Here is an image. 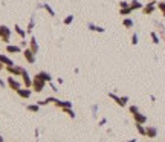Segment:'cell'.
<instances>
[{
	"label": "cell",
	"mask_w": 165,
	"mask_h": 142,
	"mask_svg": "<svg viewBox=\"0 0 165 142\" xmlns=\"http://www.w3.org/2000/svg\"><path fill=\"white\" fill-rule=\"evenodd\" d=\"M53 104H55L57 107H60V109H72V103H70V101H61V99L55 98Z\"/></svg>",
	"instance_id": "cell-9"
},
{
	"label": "cell",
	"mask_w": 165,
	"mask_h": 142,
	"mask_svg": "<svg viewBox=\"0 0 165 142\" xmlns=\"http://www.w3.org/2000/svg\"><path fill=\"white\" fill-rule=\"evenodd\" d=\"M0 142H3V137L2 136H0Z\"/></svg>",
	"instance_id": "cell-40"
},
{
	"label": "cell",
	"mask_w": 165,
	"mask_h": 142,
	"mask_svg": "<svg viewBox=\"0 0 165 142\" xmlns=\"http://www.w3.org/2000/svg\"><path fill=\"white\" fill-rule=\"evenodd\" d=\"M72 21H73V15L70 14V15H67V17H66V19L63 20V23H64L66 26H67V25H70V23H72Z\"/></svg>",
	"instance_id": "cell-29"
},
{
	"label": "cell",
	"mask_w": 165,
	"mask_h": 142,
	"mask_svg": "<svg viewBox=\"0 0 165 142\" xmlns=\"http://www.w3.org/2000/svg\"><path fill=\"white\" fill-rule=\"evenodd\" d=\"M128 112L132 115H136V113H139V109H138V105H130V107H128Z\"/></svg>",
	"instance_id": "cell-28"
},
{
	"label": "cell",
	"mask_w": 165,
	"mask_h": 142,
	"mask_svg": "<svg viewBox=\"0 0 165 142\" xmlns=\"http://www.w3.org/2000/svg\"><path fill=\"white\" fill-rule=\"evenodd\" d=\"M5 69L8 70V73H9L11 77H20L21 72H23V67H20V66H8Z\"/></svg>",
	"instance_id": "cell-4"
},
{
	"label": "cell",
	"mask_w": 165,
	"mask_h": 142,
	"mask_svg": "<svg viewBox=\"0 0 165 142\" xmlns=\"http://www.w3.org/2000/svg\"><path fill=\"white\" fill-rule=\"evenodd\" d=\"M136 130H138V133H139V135L145 136V127H144V125H141V124H136Z\"/></svg>",
	"instance_id": "cell-24"
},
{
	"label": "cell",
	"mask_w": 165,
	"mask_h": 142,
	"mask_svg": "<svg viewBox=\"0 0 165 142\" xmlns=\"http://www.w3.org/2000/svg\"><path fill=\"white\" fill-rule=\"evenodd\" d=\"M61 110H63V112H64L66 115H69V116H70V118H72V119H73L75 116H77V115H75V113H73V110H72V109H61Z\"/></svg>",
	"instance_id": "cell-26"
},
{
	"label": "cell",
	"mask_w": 165,
	"mask_h": 142,
	"mask_svg": "<svg viewBox=\"0 0 165 142\" xmlns=\"http://www.w3.org/2000/svg\"><path fill=\"white\" fill-rule=\"evenodd\" d=\"M156 5H158L156 2H148V3H147V5L144 6V8H142V12H144V14H147V15L153 14V12H154V9H156Z\"/></svg>",
	"instance_id": "cell-8"
},
{
	"label": "cell",
	"mask_w": 165,
	"mask_h": 142,
	"mask_svg": "<svg viewBox=\"0 0 165 142\" xmlns=\"http://www.w3.org/2000/svg\"><path fill=\"white\" fill-rule=\"evenodd\" d=\"M5 86H6V83L3 79H0V87H5Z\"/></svg>",
	"instance_id": "cell-36"
},
{
	"label": "cell",
	"mask_w": 165,
	"mask_h": 142,
	"mask_svg": "<svg viewBox=\"0 0 165 142\" xmlns=\"http://www.w3.org/2000/svg\"><path fill=\"white\" fill-rule=\"evenodd\" d=\"M138 43H139V37H138V34H133L132 35V44H133V46H136Z\"/></svg>",
	"instance_id": "cell-30"
},
{
	"label": "cell",
	"mask_w": 165,
	"mask_h": 142,
	"mask_svg": "<svg viewBox=\"0 0 165 142\" xmlns=\"http://www.w3.org/2000/svg\"><path fill=\"white\" fill-rule=\"evenodd\" d=\"M53 101H55V98H46V99H44V104H51V103H53Z\"/></svg>",
	"instance_id": "cell-32"
},
{
	"label": "cell",
	"mask_w": 165,
	"mask_h": 142,
	"mask_svg": "<svg viewBox=\"0 0 165 142\" xmlns=\"http://www.w3.org/2000/svg\"><path fill=\"white\" fill-rule=\"evenodd\" d=\"M133 119H135L136 124H141V125H144V124L147 122V116H145V115H142L141 112L136 113V115H133Z\"/></svg>",
	"instance_id": "cell-12"
},
{
	"label": "cell",
	"mask_w": 165,
	"mask_h": 142,
	"mask_svg": "<svg viewBox=\"0 0 165 142\" xmlns=\"http://www.w3.org/2000/svg\"><path fill=\"white\" fill-rule=\"evenodd\" d=\"M122 26L124 28H127V29H130V28H133V20L132 19H124V21H122Z\"/></svg>",
	"instance_id": "cell-21"
},
{
	"label": "cell",
	"mask_w": 165,
	"mask_h": 142,
	"mask_svg": "<svg viewBox=\"0 0 165 142\" xmlns=\"http://www.w3.org/2000/svg\"><path fill=\"white\" fill-rule=\"evenodd\" d=\"M132 9H130V6H127V8H121V9H119V14L121 15H128V14H132Z\"/></svg>",
	"instance_id": "cell-22"
},
{
	"label": "cell",
	"mask_w": 165,
	"mask_h": 142,
	"mask_svg": "<svg viewBox=\"0 0 165 142\" xmlns=\"http://www.w3.org/2000/svg\"><path fill=\"white\" fill-rule=\"evenodd\" d=\"M9 38H11V29L6 25H0V40L3 43L9 44Z\"/></svg>",
	"instance_id": "cell-1"
},
{
	"label": "cell",
	"mask_w": 165,
	"mask_h": 142,
	"mask_svg": "<svg viewBox=\"0 0 165 142\" xmlns=\"http://www.w3.org/2000/svg\"><path fill=\"white\" fill-rule=\"evenodd\" d=\"M35 77L40 78V79H43L44 83H52V77H51V75H49L47 72H44V70H43V72H38L37 75H35Z\"/></svg>",
	"instance_id": "cell-14"
},
{
	"label": "cell",
	"mask_w": 165,
	"mask_h": 142,
	"mask_svg": "<svg viewBox=\"0 0 165 142\" xmlns=\"http://www.w3.org/2000/svg\"><path fill=\"white\" fill-rule=\"evenodd\" d=\"M145 136L150 137V139H154V137L158 136V130H156V127H147L145 128Z\"/></svg>",
	"instance_id": "cell-13"
},
{
	"label": "cell",
	"mask_w": 165,
	"mask_h": 142,
	"mask_svg": "<svg viewBox=\"0 0 165 142\" xmlns=\"http://www.w3.org/2000/svg\"><path fill=\"white\" fill-rule=\"evenodd\" d=\"M2 69H3V64H2V63H0V70H2Z\"/></svg>",
	"instance_id": "cell-39"
},
{
	"label": "cell",
	"mask_w": 165,
	"mask_h": 142,
	"mask_svg": "<svg viewBox=\"0 0 165 142\" xmlns=\"http://www.w3.org/2000/svg\"><path fill=\"white\" fill-rule=\"evenodd\" d=\"M49 86H51V89H52V90H53V92H58V87H57V86H55V84H52V83H49Z\"/></svg>",
	"instance_id": "cell-33"
},
{
	"label": "cell",
	"mask_w": 165,
	"mask_h": 142,
	"mask_svg": "<svg viewBox=\"0 0 165 142\" xmlns=\"http://www.w3.org/2000/svg\"><path fill=\"white\" fill-rule=\"evenodd\" d=\"M28 110H29V112H32V113H37L38 110H40V105H37V104H29V105H28Z\"/></svg>",
	"instance_id": "cell-23"
},
{
	"label": "cell",
	"mask_w": 165,
	"mask_h": 142,
	"mask_svg": "<svg viewBox=\"0 0 165 142\" xmlns=\"http://www.w3.org/2000/svg\"><path fill=\"white\" fill-rule=\"evenodd\" d=\"M6 52L8 54H21V47L17 46V44H8Z\"/></svg>",
	"instance_id": "cell-11"
},
{
	"label": "cell",
	"mask_w": 165,
	"mask_h": 142,
	"mask_svg": "<svg viewBox=\"0 0 165 142\" xmlns=\"http://www.w3.org/2000/svg\"><path fill=\"white\" fill-rule=\"evenodd\" d=\"M150 2H156V0H150Z\"/></svg>",
	"instance_id": "cell-41"
},
{
	"label": "cell",
	"mask_w": 165,
	"mask_h": 142,
	"mask_svg": "<svg viewBox=\"0 0 165 142\" xmlns=\"http://www.w3.org/2000/svg\"><path fill=\"white\" fill-rule=\"evenodd\" d=\"M21 54H23L25 60L28 61L29 64H34V63H35V54H34V52L29 49V47H26V49H25L23 52H21Z\"/></svg>",
	"instance_id": "cell-5"
},
{
	"label": "cell",
	"mask_w": 165,
	"mask_h": 142,
	"mask_svg": "<svg viewBox=\"0 0 165 142\" xmlns=\"http://www.w3.org/2000/svg\"><path fill=\"white\" fill-rule=\"evenodd\" d=\"M127 142H136V139H130V141H127Z\"/></svg>",
	"instance_id": "cell-38"
},
{
	"label": "cell",
	"mask_w": 165,
	"mask_h": 142,
	"mask_svg": "<svg viewBox=\"0 0 165 142\" xmlns=\"http://www.w3.org/2000/svg\"><path fill=\"white\" fill-rule=\"evenodd\" d=\"M156 8H159L160 12H162V15L165 17V0H164V2H159L158 5H156Z\"/></svg>",
	"instance_id": "cell-25"
},
{
	"label": "cell",
	"mask_w": 165,
	"mask_h": 142,
	"mask_svg": "<svg viewBox=\"0 0 165 142\" xmlns=\"http://www.w3.org/2000/svg\"><path fill=\"white\" fill-rule=\"evenodd\" d=\"M128 6H130L132 11H135V9H142V8H144V5H142L139 0H132V2L128 3Z\"/></svg>",
	"instance_id": "cell-17"
},
{
	"label": "cell",
	"mask_w": 165,
	"mask_h": 142,
	"mask_svg": "<svg viewBox=\"0 0 165 142\" xmlns=\"http://www.w3.org/2000/svg\"><path fill=\"white\" fill-rule=\"evenodd\" d=\"M31 93H32V90H29V89H26V87H21V89L17 90V95H19L20 98H23V99L31 98Z\"/></svg>",
	"instance_id": "cell-10"
},
{
	"label": "cell",
	"mask_w": 165,
	"mask_h": 142,
	"mask_svg": "<svg viewBox=\"0 0 165 142\" xmlns=\"http://www.w3.org/2000/svg\"><path fill=\"white\" fill-rule=\"evenodd\" d=\"M160 34H162V38L165 40V31H164V29H160Z\"/></svg>",
	"instance_id": "cell-37"
},
{
	"label": "cell",
	"mask_w": 165,
	"mask_h": 142,
	"mask_svg": "<svg viewBox=\"0 0 165 142\" xmlns=\"http://www.w3.org/2000/svg\"><path fill=\"white\" fill-rule=\"evenodd\" d=\"M29 49L34 52V54H37L38 52V43H37V40H35V37H31V40H29Z\"/></svg>",
	"instance_id": "cell-16"
},
{
	"label": "cell",
	"mask_w": 165,
	"mask_h": 142,
	"mask_svg": "<svg viewBox=\"0 0 165 142\" xmlns=\"http://www.w3.org/2000/svg\"><path fill=\"white\" fill-rule=\"evenodd\" d=\"M21 79H23V84H25L26 89L32 87V78L29 77V73H28V70H26V69H23V72H21Z\"/></svg>",
	"instance_id": "cell-6"
},
{
	"label": "cell",
	"mask_w": 165,
	"mask_h": 142,
	"mask_svg": "<svg viewBox=\"0 0 165 142\" xmlns=\"http://www.w3.org/2000/svg\"><path fill=\"white\" fill-rule=\"evenodd\" d=\"M150 37H151V40H153V43H154V44H158V43L160 41V40H159V37H158V34H156L154 31L150 34Z\"/></svg>",
	"instance_id": "cell-27"
},
{
	"label": "cell",
	"mask_w": 165,
	"mask_h": 142,
	"mask_svg": "<svg viewBox=\"0 0 165 142\" xmlns=\"http://www.w3.org/2000/svg\"><path fill=\"white\" fill-rule=\"evenodd\" d=\"M89 26V29H90V31H93V32H104V28H101V26H96V25H93V23H89L87 25Z\"/></svg>",
	"instance_id": "cell-18"
},
{
	"label": "cell",
	"mask_w": 165,
	"mask_h": 142,
	"mask_svg": "<svg viewBox=\"0 0 165 142\" xmlns=\"http://www.w3.org/2000/svg\"><path fill=\"white\" fill-rule=\"evenodd\" d=\"M128 3L127 2H119V8H127Z\"/></svg>",
	"instance_id": "cell-34"
},
{
	"label": "cell",
	"mask_w": 165,
	"mask_h": 142,
	"mask_svg": "<svg viewBox=\"0 0 165 142\" xmlns=\"http://www.w3.org/2000/svg\"><path fill=\"white\" fill-rule=\"evenodd\" d=\"M14 29H15V34L19 35V37H21V38H25V37H26V31H25V29H21L19 25H15V26H14Z\"/></svg>",
	"instance_id": "cell-19"
},
{
	"label": "cell",
	"mask_w": 165,
	"mask_h": 142,
	"mask_svg": "<svg viewBox=\"0 0 165 142\" xmlns=\"http://www.w3.org/2000/svg\"><path fill=\"white\" fill-rule=\"evenodd\" d=\"M40 6L44 8V9L49 12V15H51V17H55V11H53L52 8H51V5H47V3H43V5H40Z\"/></svg>",
	"instance_id": "cell-20"
},
{
	"label": "cell",
	"mask_w": 165,
	"mask_h": 142,
	"mask_svg": "<svg viewBox=\"0 0 165 142\" xmlns=\"http://www.w3.org/2000/svg\"><path fill=\"white\" fill-rule=\"evenodd\" d=\"M106 122H107V119H106V118H102V119H101V121H100V125H104V124H106Z\"/></svg>",
	"instance_id": "cell-35"
},
{
	"label": "cell",
	"mask_w": 165,
	"mask_h": 142,
	"mask_svg": "<svg viewBox=\"0 0 165 142\" xmlns=\"http://www.w3.org/2000/svg\"><path fill=\"white\" fill-rule=\"evenodd\" d=\"M6 84H8V87L11 89V90H19V89H21L20 87V83L17 81V79L14 78V77H8V79H6Z\"/></svg>",
	"instance_id": "cell-7"
},
{
	"label": "cell",
	"mask_w": 165,
	"mask_h": 142,
	"mask_svg": "<svg viewBox=\"0 0 165 142\" xmlns=\"http://www.w3.org/2000/svg\"><path fill=\"white\" fill-rule=\"evenodd\" d=\"M109 98H112L115 103L119 105V107H126L127 103H128L127 96H118V95H115V93H109Z\"/></svg>",
	"instance_id": "cell-3"
},
{
	"label": "cell",
	"mask_w": 165,
	"mask_h": 142,
	"mask_svg": "<svg viewBox=\"0 0 165 142\" xmlns=\"http://www.w3.org/2000/svg\"><path fill=\"white\" fill-rule=\"evenodd\" d=\"M44 87H46V83H44L43 79H40V78H37V77L32 78V90H34V92L40 93V92L44 90Z\"/></svg>",
	"instance_id": "cell-2"
},
{
	"label": "cell",
	"mask_w": 165,
	"mask_h": 142,
	"mask_svg": "<svg viewBox=\"0 0 165 142\" xmlns=\"http://www.w3.org/2000/svg\"><path fill=\"white\" fill-rule=\"evenodd\" d=\"M34 25H35V21H34V19H31V21H29V25H28V29H26V32H32V28H34Z\"/></svg>",
	"instance_id": "cell-31"
},
{
	"label": "cell",
	"mask_w": 165,
	"mask_h": 142,
	"mask_svg": "<svg viewBox=\"0 0 165 142\" xmlns=\"http://www.w3.org/2000/svg\"><path fill=\"white\" fill-rule=\"evenodd\" d=\"M0 63L5 66V67H8V66H14V61H12L9 57H6L3 54H0Z\"/></svg>",
	"instance_id": "cell-15"
}]
</instances>
